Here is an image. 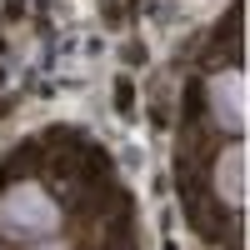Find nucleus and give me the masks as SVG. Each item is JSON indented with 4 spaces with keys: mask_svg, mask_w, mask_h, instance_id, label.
<instances>
[{
    "mask_svg": "<svg viewBox=\"0 0 250 250\" xmlns=\"http://www.w3.org/2000/svg\"><path fill=\"white\" fill-rule=\"evenodd\" d=\"M210 190L220 195V205L230 215L240 210V195H245V150H240V135L220 145V155L210 165Z\"/></svg>",
    "mask_w": 250,
    "mask_h": 250,
    "instance_id": "7ed1b4c3",
    "label": "nucleus"
},
{
    "mask_svg": "<svg viewBox=\"0 0 250 250\" xmlns=\"http://www.w3.org/2000/svg\"><path fill=\"white\" fill-rule=\"evenodd\" d=\"M205 115L230 140L245 130V75H240V65H220L205 80Z\"/></svg>",
    "mask_w": 250,
    "mask_h": 250,
    "instance_id": "f03ea898",
    "label": "nucleus"
},
{
    "mask_svg": "<svg viewBox=\"0 0 250 250\" xmlns=\"http://www.w3.org/2000/svg\"><path fill=\"white\" fill-rule=\"evenodd\" d=\"M60 200L45 190L40 180H15L0 190V240L10 245H35V240H50L60 235Z\"/></svg>",
    "mask_w": 250,
    "mask_h": 250,
    "instance_id": "f257e3e1",
    "label": "nucleus"
}]
</instances>
